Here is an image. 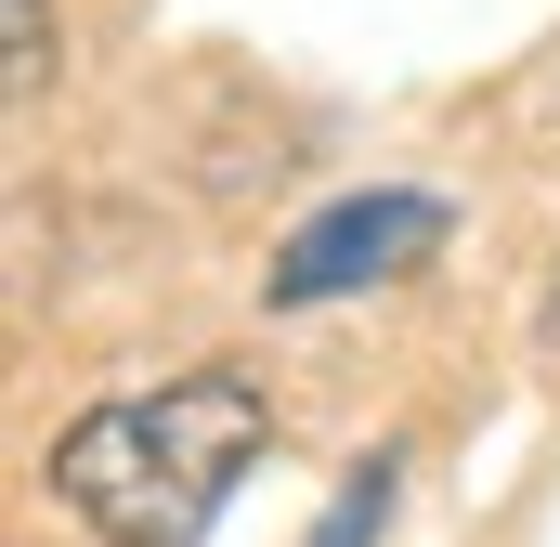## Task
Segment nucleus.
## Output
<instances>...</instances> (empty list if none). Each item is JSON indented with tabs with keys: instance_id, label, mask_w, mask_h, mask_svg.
<instances>
[{
	"instance_id": "nucleus-3",
	"label": "nucleus",
	"mask_w": 560,
	"mask_h": 547,
	"mask_svg": "<svg viewBox=\"0 0 560 547\" xmlns=\"http://www.w3.org/2000/svg\"><path fill=\"white\" fill-rule=\"evenodd\" d=\"M378 522H392V456H365V469L339 482V509H326V535H313V547H365Z\"/></svg>"
},
{
	"instance_id": "nucleus-1",
	"label": "nucleus",
	"mask_w": 560,
	"mask_h": 547,
	"mask_svg": "<svg viewBox=\"0 0 560 547\" xmlns=\"http://www.w3.org/2000/svg\"><path fill=\"white\" fill-rule=\"evenodd\" d=\"M261 443H275V392L235 379V365H196L170 392L92 405L52 443V496L105 547H196L222 522V496L261 469Z\"/></svg>"
},
{
	"instance_id": "nucleus-5",
	"label": "nucleus",
	"mask_w": 560,
	"mask_h": 547,
	"mask_svg": "<svg viewBox=\"0 0 560 547\" xmlns=\"http://www.w3.org/2000/svg\"><path fill=\"white\" fill-rule=\"evenodd\" d=\"M535 339H548V365H560V274H548V313H535Z\"/></svg>"
},
{
	"instance_id": "nucleus-4",
	"label": "nucleus",
	"mask_w": 560,
	"mask_h": 547,
	"mask_svg": "<svg viewBox=\"0 0 560 547\" xmlns=\"http://www.w3.org/2000/svg\"><path fill=\"white\" fill-rule=\"evenodd\" d=\"M0 39H13V92H39L52 79V13L39 0H0Z\"/></svg>"
},
{
	"instance_id": "nucleus-2",
	"label": "nucleus",
	"mask_w": 560,
	"mask_h": 547,
	"mask_svg": "<svg viewBox=\"0 0 560 547\" xmlns=\"http://www.w3.org/2000/svg\"><path fill=\"white\" fill-rule=\"evenodd\" d=\"M430 248H443V196H339L326 222H300L275 248V287L287 313L300 300H339V287H378V274H418Z\"/></svg>"
}]
</instances>
